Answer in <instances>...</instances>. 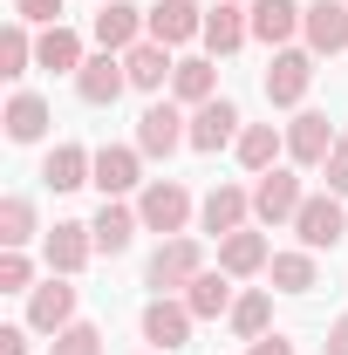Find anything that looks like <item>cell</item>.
<instances>
[{
    "mask_svg": "<svg viewBox=\"0 0 348 355\" xmlns=\"http://www.w3.org/2000/svg\"><path fill=\"white\" fill-rule=\"evenodd\" d=\"M198 273H205V253H198V239H184V232L164 239V246L150 253V266H143V280H150L157 294H184Z\"/></svg>",
    "mask_w": 348,
    "mask_h": 355,
    "instance_id": "obj_1",
    "label": "cell"
},
{
    "mask_svg": "<svg viewBox=\"0 0 348 355\" xmlns=\"http://www.w3.org/2000/svg\"><path fill=\"white\" fill-rule=\"evenodd\" d=\"M307 83H314V48H280L273 62H266V103L273 110H301V96H307Z\"/></svg>",
    "mask_w": 348,
    "mask_h": 355,
    "instance_id": "obj_2",
    "label": "cell"
},
{
    "mask_svg": "<svg viewBox=\"0 0 348 355\" xmlns=\"http://www.w3.org/2000/svg\"><path fill=\"white\" fill-rule=\"evenodd\" d=\"M137 219H143V232H184V219H191V191L177 184V178H150L143 184V198H137Z\"/></svg>",
    "mask_w": 348,
    "mask_h": 355,
    "instance_id": "obj_3",
    "label": "cell"
},
{
    "mask_svg": "<svg viewBox=\"0 0 348 355\" xmlns=\"http://www.w3.org/2000/svg\"><path fill=\"white\" fill-rule=\"evenodd\" d=\"M294 232H301L307 253H328V246H342V239H348V212H342V198H335V191H314L301 212H294Z\"/></svg>",
    "mask_w": 348,
    "mask_h": 355,
    "instance_id": "obj_4",
    "label": "cell"
},
{
    "mask_svg": "<svg viewBox=\"0 0 348 355\" xmlns=\"http://www.w3.org/2000/svg\"><path fill=\"white\" fill-rule=\"evenodd\" d=\"M191 321H198V314L184 308V294H157V301L143 308V342H150L157 355H177L184 342H191Z\"/></svg>",
    "mask_w": 348,
    "mask_h": 355,
    "instance_id": "obj_5",
    "label": "cell"
},
{
    "mask_svg": "<svg viewBox=\"0 0 348 355\" xmlns=\"http://www.w3.org/2000/svg\"><path fill=\"white\" fill-rule=\"evenodd\" d=\"M307 205V191H301V178L294 171H260V184H253V219L260 225H294V212Z\"/></svg>",
    "mask_w": 348,
    "mask_h": 355,
    "instance_id": "obj_6",
    "label": "cell"
},
{
    "mask_svg": "<svg viewBox=\"0 0 348 355\" xmlns=\"http://www.w3.org/2000/svg\"><path fill=\"white\" fill-rule=\"evenodd\" d=\"M184 144H191V116H177V103H150L137 116V150L143 157H171Z\"/></svg>",
    "mask_w": 348,
    "mask_h": 355,
    "instance_id": "obj_7",
    "label": "cell"
},
{
    "mask_svg": "<svg viewBox=\"0 0 348 355\" xmlns=\"http://www.w3.org/2000/svg\"><path fill=\"white\" fill-rule=\"evenodd\" d=\"M76 321V287H69V273H48L42 287L28 294V328L35 335H62Z\"/></svg>",
    "mask_w": 348,
    "mask_h": 355,
    "instance_id": "obj_8",
    "label": "cell"
},
{
    "mask_svg": "<svg viewBox=\"0 0 348 355\" xmlns=\"http://www.w3.org/2000/svg\"><path fill=\"white\" fill-rule=\"evenodd\" d=\"M239 103H225V96H212V103H198L191 110V150H205V157H218L225 144H239Z\"/></svg>",
    "mask_w": 348,
    "mask_h": 355,
    "instance_id": "obj_9",
    "label": "cell"
},
{
    "mask_svg": "<svg viewBox=\"0 0 348 355\" xmlns=\"http://www.w3.org/2000/svg\"><path fill=\"white\" fill-rule=\"evenodd\" d=\"M328 150H335V123H328L321 110H294V123H287V157H294L301 171H321Z\"/></svg>",
    "mask_w": 348,
    "mask_h": 355,
    "instance_id": "obj_10",
    "label": "cell"
},
{
    "mask_svg": "<svg viewBox=\"0 0 348 355\" xmlns=\"http://www.w3.org/2000/svg\"><path fill=\"white\" fill-rule=\"evenodd\" d=\"M89 253H96V232H89L82 219H62V225H55V232L42 239V260H48V273H69V280H76V273L89 266Z\"/></svg>",
    "mask_w": 348,
    "mask_h": 355,
    "instance_id": "obj_11",
    "label": "cell"
},
{
    "mask_svg": "<svg viewBox=\"0 0 348 355\" xmlns=\"http://www.w3.org/2000/svg\"><path fill=\"white\" fill-rule=\"evenodd\" d=\"M137 171H143V150H137V144H103V150H96V178H89V184H96L103 198H123V191L143 184Z\"/></svg>",
    "mask_w": 348,
    "mask_h": 355,
    "instance_id": "obj_12",
    "label": "cell"
},
{
    "mask_svg": "<svg viewBox=\"0 0 348 355\" xmlns=\"http://www.w3.org/2000/svg\"><path fill=\"white\" fill-rule=\"evenodd\" d=\"M123 89H130V69H123V55H89L82 69H76V96H82V103H96V110H110Z\"/></svg>",
    "mask_w": 348,
    "mask_h": 355,
    "instance_id": "obj_13",
    "label": "cell"
},
{
    "mask_svg": "<svg viewBox=\"0 0 348 355\" xmlns=\"http://www.w3.org/2000/svg\"><path fill=\"white\" fill-rule=\"evenodd\" d=\"M246 21H253V42H266V48H287L294 35H301L307 7H301V0H253V7H246Z\"/></svg>",
    "mask_w": 348,
    "mask_h": 355,
    "instance_id": "obj_14",
    "label": "cell"
},
{
    "mask_svg": "<svg viewBox=\"0 0 348 355\" xmlns=\"http://www.w3.org/2000/svg\"><path fill=\"white\" fill-rule=\"evenodd\" d=\"M89 35H96V48H103V55H130V48L143 42V14H137L130 0H110V7L89 21Z\"/></svg>",
    "mask_w": 348,
    "mask_h": 355,
    "instance_id": "obj_15",
    "label": "cell"
},
{
    "mask_svg": "<svg viewBox=\"0 0 348 355\" xmlns=\"http://www.w3.org/2000/svg\"><path fill=\"white\" fill-rule=\"evenodd\" d=\"M301 35H307L314 55H342V48H348V0H307Z\"/></svg>",
    "mask_w": 348,
    "mask_h": 355,
    "instance_id": "obj_16",
    "label": "cell"
},
{
    "mask_svg": "<svg viewBox=\"0 0 348 355\" xmlns=\"http://www.w3.org/2000/svg\"><path fill=\"white\" fill-rule=\"evenodd\" d=\"M143 35L164 42V48H177V42H191V35H205V14H198L191 0H157V7L143 14Z\"/></svg>",
    "mask_w": 348,
    "mask_h": 355,
    "instance_id": "obj_17",
    "label": "cell"
},
{
    "mask_svg": "<svg viewBox=\"0 0 348 355\" xmlns=\"http://www.w3.org/2000/svg\"><path fill=\"white\" fill-rule=\"evenodd\" d=\"M246 212H253V191H239V184H212L205 205H198V225H205L212 239H225V232L246 225Z\"/></svg>",
    "mask_w": 348,
    "mask_h": 355,
    "instance_id": "obj_18",
    "label": "cell"
},
{
    "mask_svg": "<svg viewBox=\"0 0 348 355\" xmlns=\"http://www.w3.org/2000/svg\"><path fill=\"white\" fill-rule=\"evenodd\" d=\"M205 55H232V48L253 42V21L239 14V0H218V7H205Z\"/></svg>",
    "mask_w": 348,
    "mask_h": 355,
    "instance_id": "obj_19",
    "label": "cell"
},
{
    "mask_svg": "<svg viewBox=\"0 0 348 355\" xmlns=\"http://www.w3.org/2000/svg\"><path fill=\"white\" fill-rule=\"evenodd\" d=\"M89 178H96V150H82V144H55L42 157V184L48 191H76Z\"/></svg>",
    "mask_w": 348,
    "mask_h": 355,
    "instance_id": "obj_20",
    "label": "cell"
},
{
    "mask_svg": "<svg viewBox=\"0 0 348 355\" xmlns=\"http://www.w3.org/2000/svg\"><path fill=\"white\" fill-rule=\"evenodd\" d=\"M137 225H143V219H137L123 198H103V212L89 219V232H96V253H110V260H116V253H130Z\"/></svg>",
    "mask_w": 348,
    "mask_h": 355,
    "instance_id": "obj_21",
    "label": "cell"
},
{
    "mask_svg": "<svg viewBox=\"0 0 348 355\" xmlns=\"http://www.w3.org/2000/svg\"><path fill=\"white\" fill-rule=\"evenodd\" d=\"M266 260H273V253H266V232H246V225H239V232L218 239V273H232V280L266 273Z\"/></svg>",
    "mask_w": 348,
    "mask_h": 355,
    "instance_id": "obj_22",
    "label": "cell"
},
{
    "mask_svg": "<svg viewBox=\"0 0 348 355\" xmlns=\"http://www.w3.org/2000/svg\"><path fill=\"white\" fill-rule=\"evenodd\" d=\"M232 150H239V164H246V171L260 178V171H273V164H280V150H287V130H280V123H246Z\"/></svg>",
    "mask_w": 348,
    "mask_h": 355,
    "instance_id": "obj_23",
    "label": "cell"
},
{
    "mask_svg": "<svg viewBox=\"0 0 348 355\" xmlns=\"http://www.w3.org/2000/svg\"><path fill=\"white\" fill-rule=\"evenodd\" d=\"M123 69H130V89H164V83L177 76L171 48H164V42H150V35H143L130 55H123Z\"/></svg>",
    "mask_w": 348,
    "mask_h": 355,
    "instance_id": "obj_24",
    "label": "cell"
},
{
    "mask_svg": "<svg viewBox=\"0 0 348 355\" xmlns=\"http://www.w3.org/2000/svg\"><path fill=\"white\" fill-rule=\"evenodd\" d=\"M35 62H42V69H55V76H76V69L89 62V55H82V35H76V28H62V21H55V28H42Z\"/></svg>",
    "mask_w": 348,
    "mask_h": 355,
    "instance_id": "obj_25",
    "label": "cell"
},
{
    "mask_svg": "<svg viewBox=\"0 0 348 355\" xmlns=\"http://www.w3.org/2000/svg\"><path fill=\"white\" fill-rule=\"evenodd\" d=\"M232 273H198L191 287H184V308L198 314V321H218V314H232Z\"/></svg>",
    "mask_w": 348,
    "mask_h": 355,
    "instance_id": "obj_26",
    "label": "cell"
},
{
    "mask_svg": "<svg viewBox=\"0 0 348 355\" xmlns=\"http://www.w3.org/2000/svg\"><path fill=\"white\" fill-rule=\"evenodd\" d=\"M171 96H177V103H191V110H198V103H212V96H218L212 55H184V62H177V76H171Z\"/></svg>",
    "mask_w": 348,
    "mask_h": 355,
    "instance_id": "obj_27",
    "label": "cell"
},
{
    "mask_svg": "<svg viewBox=\"0 0 348 355\" xmlns=\"http://www.w3.org/2000/svg\"><path fill=\"white\" fill-rule=\"evenodd\" d=\"M0 123H7L14 144H42V137H48V103L35 96V89H21V96L7 103V116H0Z\"/></svg>",
    "mask_w": 348,
    "mask_h": 355,
    "instance_id": "obj_28",
    "label": "cell"
},
{
    "mask_svg": "<svg viewBox=\"0 0 348 355\" xmlns=\"http://www.w3.org/2000/svg\"><path fill=\"white\" fill-rule=\"evenodd\" d=\"M225 321H232V335H246V342H260V335H266V321H273V294H266V287H253V294H239Z\"/></svg>",
    "mask_w": 348,
    "mask_h": 355,
    "instance_id": "obj_29",
    "label": "cell"
},
{
    "mask_svg": "<svg viewBox=\"0 0 348 355\" xmlns=\"http://www.w3.org/2000/svg\"><path fill=\"white\" fill-rule=\"evenodd\" d=\"M266 273H273V287H280V294H307V287H314V253H273V260H266Z\"/></svg>",
    "mask_w": 348,
    "mask_h": 355,
    "instance_id": "obj_30",
    "label": "cell"
},
{
    "mask_svg": "<svg viewBox=\"0 0 348 355\" xmlns=\"http://www.w3.org/2000/svg\"><path fill=\"white\" fill-rule=\"evenodd\" d=\"M28 239H35V205H28L21 191H7V198H0V246H14V253H21Z\"/></svg>",
    "mask_w": 348,
    "mask_h": 355,
    "instance_id": "obj_31",
    "label": "cell"
},
{
    "mask_svg": "<svg viewBox=\"0 0 348 355\" xmlns=\"http://www.w3.org/2000/svg\"><path fill=\"white\" fill-rule=\"evenodd\" d=\"M28 62H35L28 21H7V35H0V76H7V83H21V76H28Z\"/></svg>",
    "mask_w": 348,
    "mask_h": 355,
    "instance_id": "obj_32",
    "label": "cell"
},
{
    "mask_svg": "<svg viewBox=\"0 0 348 355\" xmlns=\"http://www.w3.org/2000/svg\"><path fill=\"white\" fill-rule=\"evenodd\" d=\"M48 355H103V335H96L89 321H69V328L48 342Z\"/></svg>",
    "mask_w": 348,
    "mask_h": 355,
    "instance_id": "obj_33",
    "label": "cell"
},
{
    "mask_svg": "<svg viewBox=\"0 0 348 355\" xmlns=\"http://www.w3.org/2000/svg\"><path fill=\"white\" fill-rule=\"evenodd\" d=\"M28 280H35V260H28V253H14V246H7V253H0V294H35V287H28Z\"/></svg>",
    "mask_w": 348,
    "mask_h": 355,
    "instance_id": "obj_34",
    "label": "cell"
},
{
    "mask_svg": "<svg viewBox=\"0 0 348 355\" xmlns=\"http://www.w3.org/2000/svg\"><path fill=\"white\" fill-rule=\"evenodd\" d=\"M14 21H28V28H55V21H62V0H14Z\"/></svg>",
    "mask_w": 348,
    "mask_h": 355,
    "instance_id": "obj_35",
    "label": "cell"
},
{
    "mask_svg": "<svg viewBox=\"0 0 348 355\" xmlns=\"http://www.w3.org/2000/svg\"><path fill=\"white\" fill-rule=\"evenodd\" d=\"M321 171H328V191L348 198V137H335V150H328V164H321Z\"/></svg>",
    "mask_w": 348,
    "mask_h": 355,
    "instance_id": "obj_36",
    "label": "cell"
},
{
    "mask_svg": "<svg viewBox=\"0 0 348 355\" xmlns=\"http://www.w3.org/2000/svg\"><path fill=\"white\" fill-rule=\"evenodd\" d=\"M246 355H294V342H287V335H273V328H266V335H260V342H253V349H246Z\"/></svg>",
    "mask_w": 348,
    "mask_h": 355,
    "instance_id": "obj_37",
    "label": "cell"
},
{
    "mask_svg": "<svg viewBox=\"0 0 348 355\" xmlns=\"http://www.w3.org/2000/svg\"><path fill=\"white\" fill-rule=\"evenodd\" d=\"M28 335L35 328H0V355H28Z\"/></svg>",
    "mask_w": 348,
    "mask_h": 355,
    "instance_id": "obj_38",
    "label": "cell"
},
{
    "mask_svg": "<svg viewBox=\"0 0 348 355\" xmlns=\"http://www.w3.org/2000/svg\"><path fill=\"white\" fill-rule=\"evenodd\" d=\"M321 355H348V314L335 321V328H328V349H321Z\"/></svg>",
    "mask_w": 348,
    "mask_h": 355,
    "instance_id": "obj_39",
    "label": "cell"
}]
</instances>
